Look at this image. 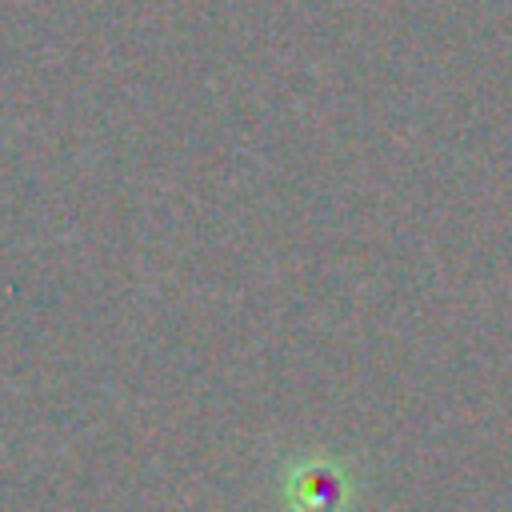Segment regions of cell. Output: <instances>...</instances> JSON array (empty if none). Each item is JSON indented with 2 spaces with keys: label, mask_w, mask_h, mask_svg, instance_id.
Segmentation results:
<instances>
[{
  "label": "cell",
  "mask_w": 512,
  "mask_h": 512,
  "mask_svg": "<svg viewBox=\"0 0 512 512\" xmlns=\"http://www.w3.org/2000/svg\"><path fill=\"white\" fill-rule=\"evenodd\" d=\"M300 492L304 496H296V500L304 504V512H332L340 504V480L332 472H308L300 480Z\"/></svg>",
  "instance_id": "6da1fadb"
}]
</instances>
